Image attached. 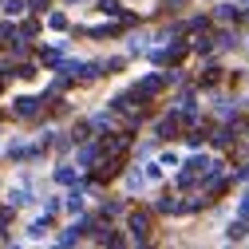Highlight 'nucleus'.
Instances as JSON below:
<instances>
[{
	"label": "nucleus",
	"instance_id": "f257e3e1",
	"mask_svg": "<svg viewBox=\"0 0 249 249\" xmlns=\"http://www.w3.org/2000/svg\"><path fill=\"white\" fill-rule=\"evenodd\" d=\"M241 213H249V194H245V202H241Z\"/></svg>",
	"mask_w": 249,
	"mask_h": 249
}]
</instances>
